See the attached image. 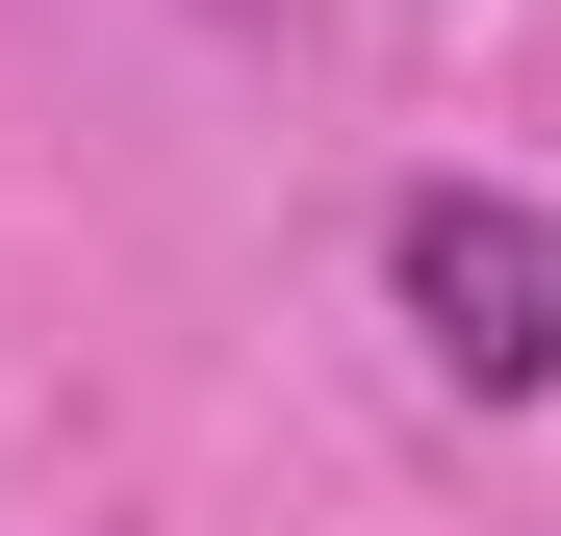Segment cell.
Masks as SVG:
<instances>
[{
    "mask_svg": "<svg viewBox=\"0 0 561 536\" xmlns=\"http://www.w3.org/2000/svg\"><path fill=\"white\" fill-rule=\"evenodd\" d=\"M383 282H409V332H434V384H485V409H536V384H561V230H536V205L434 179V205L383 230Z\"/></svg>",
    "mask_w": 561,
    "mask_h": 536,
    "instance_id": "6da1fadb",
    "label": "cell"
}]
</instances>
